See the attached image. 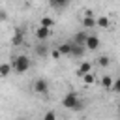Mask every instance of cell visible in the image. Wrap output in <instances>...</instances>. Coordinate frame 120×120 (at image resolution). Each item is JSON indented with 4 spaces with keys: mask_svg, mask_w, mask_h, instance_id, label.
Here are the masks:
<instances>
[{
    "mask_svg": "<svg viewBox=\"0 0 120 120\" xmlns=\"http://www.w3.org/2000/svg\"><path fill=\"white\" fill-rule=\"evenodd\" d=\"M36 54L38 56H47L49 54V45L45 41H41L39 45H36Z\"/></svg>",
    "mask_w": 120,
    "mask_h": 120,
    "instance_id": "7c38bea8",
    "label": "cell"
},
{
    "mask_svg": "<svg viewBox=\"0 0 120 120\" xmlns=\"http://www.w3.org/2000/svg\"><path fill=\"white\" fill-rule=\"evenodd\" d=\"M17 120H26V118H17Z\"/></svg>",
    "mask_w": 120,
    "mask_h": 120,
    "instance_id": "cb8c5ba5",
    "label": "cell"
},
{
    "mask_svg": "<svg viewBox=\"0 0 120 120\" xmlns=\"http://www.w3.org/2000/svg\"><path fill=\"white\" fill-rule=\"evenodd\" d=\"M99 45H101V41H99V38H98L96 34H88V36H86V39H84V49L96 51Z\"/></svg>",
    "mask_w": 120,
    "mask_h": 120,
    "instance_id": "277c9868",
    "label": "cell"
},
{
    "mask_svg": "<svg viewBox=\"0 0 120 120\" xmlns=\"http://www.w3.org/2000/svg\"><path fill=\"white\" fill-rule=\"evenodd\" d=\"M96 26H98V28H103V30H107V28L111 26V21H109V17H105V15L98 17V19H96Z\"/></svg>",
    "mask_w": 120,
    "mask_h": 120,
    "instance_id": "30bf717a",
    "label": "cell"
},
{
    "mask_svg": "<svg viewBox=\"0 0 120 120\" xmlns=\"http://www.w3.org/2000/svg\"><path fill=\"white\" fill-rule=\"evenodd\" d=\"M32 92L38 94V96H45V94L49 92V82H47V79H43V77L36 79V81L32 82Z\"/></svg>",
    "mask_w": 120,
    "mask_h": 120,
    "instance_id": "3957f363",
    "label": "cell"
},
{
    "mask_svg": "<svg viewBox=\"0 0 120 120\" xmlns=\"http://www.w3.org/2000/svg\"><path fill=\"white\" fill-rule=\"evenodd\" d=\"M30 68H32V62L26 54H19V56L11 58V69L15 73H26Z\"/></svg>",
    "mask_w": 120,
    "mask_h": 120,
    "instance_id": "7a4b0ae2",
    "label": "cell"
},
{
    "mask_svg": "<svg viewBox=\"0 0 120 120\" xmlns=\"http://www.w3.org/2000/svg\"><path fill=\"white\" fill-rule=\"evenodd\" d=\"M84 52H86L84 45H75V43L71 41V51H69V56H73V58H82V56H84Z\"/></svg>",
    "mask_w": 120,
    "mask_h": 120,
    "instance_id": "52a82bcc",
    "label": "cell"
},
{
    "mask_svg": "<svg viewBox=\"0 0 120 120\" xmlns=\"http://www.w3.org/2000/svg\"><path fill=\"white\" fill-rule=\"evenodd\" d=\"M6 19V11H0V21H4Z\"/></svg>",
    "mask_w": 120,
    "mask_h": 120,
    "instance_id": "603a6c76",
    "label": "cell"
},
{
    "mask_svg": "<svg viewBox=\"0 0 120 120\" xmlns=\"http://www.w3.org/2000/svg\"><path fill=\"white\" fill-rule=\"evenodd\" d=\"M111 92H120V81H116V79H112V84H111V88H109Z\"/></svg>",
    "mask_w": 120,
    "mask_h": 120,
    "instance_id": "44dd1931",
    "label": "cell"
},
{
    "mask_svg": "<svg viewBox=\"0 0 120 120\" xmlns=\"http://www.w3.org/2000/svg\"><path fill=\"white\" fill-rule=\"evenodd\" d=\"M56 51H58V54H60V56H62V54H64V56H69V51H71V41H66V43L58 45V49H56Z\"/></svg>",
    "mask_w": 120,
    "mask_h": 120,
    "instance_id": "8fae6325",
    "label": "cell"
},
{
    "mask_svg": "<svg viewBox=\"0 0 120 120\" xmlns=\"http://www.w3.org/2000/svg\"><path fill=\"white\" fill-rule=\"evenodd\" d=\"M101 84H103V88H105V90H109V88H111V84H112V77H111V75H103Z\"/></svg>",
    "mask_w": 120,
    "mask_h": 120,
    "instance_id": "e0dca14e",
    "label": "cell"
},
{
    "mask_svg": "<svg viewBox=\"0 0 120 120\" xmlns=\"http://www.w3.org/2000/svg\"><path fill=\"white\" fill-rule=\"evenodd\" d=\"M69 2L71 0H49V6L52 9H56V11H62V9H66L69 6Z\"/></svg>",
    "mask_w": 120,
    "mask_h": 120,
    "instance_id": "ba28073f",
    "label": "cell"
},
{
    "mask_svg": "<svg viewBox=\"0 0 120 120\" xmlns=\"http://www.w3.org/2000/svg\"><path fill=\"white\" fill-rule=\"evenodd\" d=\"M86 36H88V32H77L75 34V38H73V43L75 45H84V39H86Z\"/></svg>",
    "mask_w": 120,
    "mask_h": 120,
    "instance_id": "5bb4252c",
    "label": "cell"
},
{
    "mask_svg": "<svg viewBox=\"0 0 120 120\" xmlns=\"http://www.w3.org/2000/svg\"><path fill=\"white\" fill-rule=\"evenodd\" d=\"M82 81L86 82V84H92V82H96V75L90 71V73H86V75H82Z\"/></svg>",
    "mask_w": 120,
    "mask_h": 120,
    "instance_id": "d6986e66",
    "label": "cell"
},
{
    "mask_svg": "<svg viewBox=\"0 0 120 120\" xmlns=\"http://www.w3.org/2000/svg\"><path fill=\"white\" fill-rule=\"evenodd\" d=\"M49 36H51V30H49V28H45V26H38V28H36V38H38L39 41H47Z\"/></svg>",
    "mask_w": 120,
    "mask_h": 120,
    "instance_id": "9c48e42d",
    "label": "cell"
},
{
    "mask_svg": "<svg viewBox=\"0 0 120 120\" xmlns=\"http://www.w3.org/2000/svg\"><path fill=\"white\" fill-rule=\"evenodd\" d=\"M82 28L84 30L96 28V17H94L92 11H84V15H82Z\"/></svg>",
    "mask_w": 120,
    "mask_h": 120,
    "instance_id": "5b68a950",
    "label": "cell"
},
{
    "mask_svg": "<svg viewBox=\"0 0 120 120\" xmlns=\"http://www.w3.org/2000/svg\"><path fill=\"white\" fill-rule=\"evenodd\" d=\"M51 56H52L54 60H56V58H60V54H58V51H52V54H51Z\"/></svg>",
    "mask_w": 120,
    "mask_h": 120,
    "instance_id": "7402d4cb",
    "label": "cell"
},
{
    "mask_svg": "<svg viewBox=\"0 0 120 120\" xmlns=\"http://www.w3.org/2000/svg\"><path fill=\"white\" fill-rule=\"evenodd\" d=\"M62 107L64 109H68V111H81L82 109V101H81V98H79V94L75 92V90H69L64 98H62Z\"/></svg>",
    "mask_w": 120,
    "mask_h": 120,
    "instance_id": "6da1fadb",
    "label": "cell"
},
{
    "mask_svg": "<svg viewBox=\"0 0 120 120\" xmlns=\"http://www.w3.org/2000/svg\"><path fill=\"white\" fill-rule=\"evenodd\" d=\"M109 64H111V58H109V56H105V54H103V56H99V58H98V66H101V68H107Z\"/></svg>",
    "mask_w": 120,
    "mask_h": 120,
    "instance_id": "ac0fdd59",
    "label": "cell"
},
{
    "mask_svg": "<svg viewBox=\"0 0 120 120\" xmlns=\"http://www.w3.org/2000/svg\"><path fill=\"white\" fill-rule=\"evenodd\" d=\"M43 120H58V118H56V112L54 111H47L43 114Z\"/></svg>",
    "mask_w": 120,
    "mask_h": 120,
    "instance_id": "ffe728a7",
    "label": "cell"
},
{
    "mask_svg": "<svg viewBox=\"0 0 120 120\" xmlns=\"http://www.w3.org/2000/svg\"><path fill=\"white\" fill-rule=\"evenodd\" d=\"M11 64H8V62H4V64H0V77L2 79H6V77H9L11 75Z\"/></svg>",
    "mask_w": 120,
    "mask_h": 120,
    "instance_id": "4fadbf2b",
    "label": "cell"
},
{
    "mask_svg": "<svg viewBox=\"0 0 120 120\" xmlns=\"http://www.w3.org/2000/svg\"><path fill=\"white\" fill-rule=\"evenodd\" d=\"M22 39H24V34H22V30H15V36H13L11 43H13V45H21V43H22Z\"/></svg>",
    "mask_w": 120,
    "mask_h": 120,
    "instance_id": "9a60e30c",
    "label": "cell"
},
{
    "mask_svg": "<svg viewBox=\"0 0 120 120\" xmlns=\"http://www.w3.org/2000/svg\"><path fill=\"white\" fill-rule=\"evenodd\" d=\"M92 71V62L90 60H82L81 64H79V68L75 69V73L79 75V77H82V75H86V73H90Z\"/></svg>",
    "mask_w": 120,
    "mask_h": 120,
    "instance_id": "8992f818",
    "label": "cell"
},
{
    "mask_svg": "<svg viewBox=\"0 0 120 120\" xmlns=\"http://www.w3.org/2000/svg\"><path fill=\"white\" fill-rule=\"evenodd\" d=\"M39 26H45V28H49V30H51V28L54 26V21H52L51 17H43V19H41V24H39Z\"/></svg>",
    "mask_w": 120,
    "mask_h": 120,
    "instance_id": "2e32d148",
    "label": "cell"
}]
</instances>
